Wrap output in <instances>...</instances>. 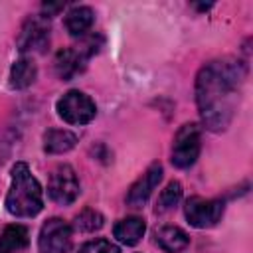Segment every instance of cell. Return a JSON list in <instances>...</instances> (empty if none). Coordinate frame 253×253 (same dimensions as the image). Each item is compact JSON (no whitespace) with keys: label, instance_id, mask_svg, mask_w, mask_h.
<instances>
[{"label":"cell","instance_id":"obj_1","mask_svg":"<svg viewBox=\"0 0 253 253\" xmlns=\"http://www.w3.org/2000/svg\"><path fill=\"white\" fill-rule=\"evenodd\" d=\"M245 65L235 57L213 59L206 63L196 77V103L206 128L225 130L239 103Z\"/></svg>","mask_w":253,"mask_h":253},{"label":"cell","instance_id":"obj_2","mask_svg":"<svg viewBox=\"0 0 253 253\" xmlns=\"http://www.w3.org/2000/svg\"><path fill=\"white\" fill-rule=\"evenodd\" d=\"M10 190L6 196V210L16 217H34L43 208V192L38 178L26 162H16L10 170Z\"/></svg>","mask_w":253,"mask_h":253},{"label":"cell","instance_id":"obj_3","mask_svg":"<svg viewBox=\"0 0 253 253\" xmlns=\"http://www.w3.org/2000/svg\"><path fill=\"white\" fill-rule=\"evenodd\" d=\"M97 40H101V38H99V36H89V38H85L79 45L65 47V49H59V51H57L53 63H55V73L59 75V79L69 81V79H73L75 75L83 73V69L87 67L89 57L99 51Z\"/></svg>","mask_w":253,"mask_h":253},{"label":"cell","instance_id":"obj_4","mask_svg":"<svg viewBox=\"0 0 253 253\" xmlns=\"http://www.w3.org/2000/svg\"><path fill=\"white\" fill-rule=\"evenodd\" d=\"M55 109H57V115L69 125H87L97 115V107L93 99L77 89H71L63 97H59L55 103Z\"/></svg>","mask_w":253,"mask_h":253},{"label":"cell","instance_id":"obj_5","mask_svg":"<svg viewBox=\"0 0 253 253\" xmlns=\"http://www.w3.org/2000/svg\"><path fill=\"white\" fill-rule=\"evenodd\" d=\"M202 148V132L196 123H186L178 128L172 144V164L176 168H190Z\"/></svg>","mask_w":253,"mask_h":253},{"label":"cell","instance_id":"obj_6","mask_svg":"<svg viewBox=\"0 0 253 253\" xmlns=\"http://www.w3.org/2000/svg\"><path fill=\"white\" fill-rule=\"evenodd\" d=\"M73 243V231L71 225L59 217L47 219L38 237V247L40 253H69Z\"/></svg>","mask_w":253,"mask_h":253},{"label":"cell","instance_id":"obj_7","mask_svg":"<svg viewBox=\"0 0 253 253\" xmlns=\"http://www.w3.org/2000/svg\"><path fill=\"white\" fill-rule=\"evenodd\" d=\"M223 211H225V204L221 200H210L202 196H192L184 206L186 219L190 221V225L198 229L213 227L221 219Z\"/></svg>","mask_w":253,"mask_h":253},{"label":"cell","instance_id":"obj_8","mask_svg":"<svg viewBox=\"0 0 253 253\" xmlns=\"http://www.w3.org/2000/svg\"><path fill=\"white\" fill-rule=\"evenodd\" d=\"M79 192L81 190H79V180H77L75 170L69 164H59L51 172L49 182H47L49 198L59 206H69L77 200Z\"/></svg>","mask_w":253,"mask_h":253},{"label":"cell","instance_id":"obj_9","mask_svg":"<svg viewBox=\"0 0 253 253\" xmlns=\"http://www.w3.org/2000/svg\"><path fill=\"white\" fill-rule=\"evenodd\" d=\"M49 42V22L47 18H43L42 14L40 16H30L20 34H18V49L22 53L26 51H40L47 45Z\"/></svg>","mask_w":253,"mask_h":253},{"label":"cell","instance_id":"obj_10","mask_svg":"<svg viewBox=\"0 0 253 253\" xmlns=\"http://www.w3.org/2000/svg\"><path fill=\"white\" fill-rule=\"evenodd\" d=\"M160 180H162V166H160L158 162H154V164H150V166L144 170V174L130 186V190H128V194H126V204H128L130 208H142V206L148 202L150 194L156 190V186H158Z\"/></svg>","mask_w":253,"mask_h":253},{"label":"cell","instance_id":"obj_11","mask_svg":"<svg viewBox=\"0 0 253 253\" xmlns=\"http://www.w3.org/2000/svg\"><path fill=\"white\" fill-rule=\"evenodd\" d=\"M144 231H146V223L142 217H136V215L125 217V219L117 221L113 227V235L117 237V241L123 245H128V247L136 245L142 239Z\"/></svg>","mask_w":253,"mask_h":253},{"label":"cell","instance_id":"obj_12","mask_svg":"<svg viewBox=\"0 0 253 253\" xmlns=\"http://www.w3.org/2000/svg\"><path fill=\"white\" fill-rule=\"evenodd\" d=\"M154 241L166 253H178V251H182V249L188 247L190 237H188V233L184 229H180L176 225H164V227L156 229Z\"/></svg>","mask_w":253,"mask_h":253},{"label":"cell","instance_id":"obj_13","mask_svg":"<svg viewBox=\"0 0 253 253\" xmlns=\"http://www.w3.org/2000/svg\"><path fill=\"white\" fill-rule=\"evenodd\" d=\"M95 22V14L89 6H75L65 16V30L73 38H83Z\"/></svg>","mask_w":253,"mask_h":253},{"label":"cell","instance_id":"obj_14","mask_svg":"<svg viewBox=\"0 0 253 253\" xmlns=\"http://www.w3.org/2000/svg\"><path fill=\"white\" fill-rule=\"evenodd\" d=\"M30 241V231L26 225L12 223L6 225L4 231L0 233V253H16L24 249Z\"/></svg>","mask_w":253,"mask_h":253},{"label":"cell","instance_id":"obj_15","mask_svg":"<svg viewBox=\"0 0 253 253\" xmlns=\"http://www.w3.org/2000/svg\"><path fill=\"white\" fill-rule=\"evenodd\" d=\"M77 144V134L71 130L49 128L43 134V150L47 154H63Z\"/></svg>","mask_w":253,"mask_h":253},{"label":"cell","instance_id":"obj_16","mask_svg":"<svg viewBox=\"0 0 253 253\" xmlns=\"http://www.w3.org/2000/svg\"><path fill=\"white\" fill-rule=\"evenodd\" d=\"M38 77V67L30 57H20L10 69V85L14 89L30 87Z\"/></svg>","mask_w":253,"mask_h":253},{"label":"cell","instance_id":"obj_17","mask_svg":"<svg viewBox=\"0 0 253 253\" xmlns=\"http://www.w3.org/2000/svg\"><path fill=\"white\" fill-rule=\"evenodd\" d=\"M103 225H105V217L97 210H91V208H85L73 219V227L77 231H83V233H93V231L101 229Z\"/></svg>","mask_w":253,"mask_h":253},{"label":"cell","instance_id":"obj_18","mask_svg":"<svg viewBox=\"0 0 253 253\" xmlns=\"http://www.w3.org/2000/svg\"><path fill=\"white\" fill-rule=\"evenodd\" d=\"M180 200H182V184L176 182V180H172V182L160 192L156 211H168V210H172Z\"/></svg>","mask_w":253,"mask_h":253},{"label":"cell","instance_id":"obj_19","mask_svg":"<svg viewBox=\"0 0 253 253\" xmlns=\"http://www.w3.org/2000/svg\"><path fill=\"white\" fill-rule=\"evenodd\" d=\"M79 253H121V249L109 239H93L79 247Z\"/></svg>","mask_w":253,"mask_h":253},{"label":"cell","instance_id":"obj_20","mask_svg":"<svg viewBox=\"0 0 253 253\" xmlns=\"http://www.w3.org/2000/svg\"><path fill=\"white\" fill-rule=\"evenodd\" d=\"M63 6L65 4H61V2H57V4H53V2H45L43 6H42V10H43V18H51V16H55L59 10H63Z\"/></svg>","mask_w":253,"mask_h":253}]
</instances>
